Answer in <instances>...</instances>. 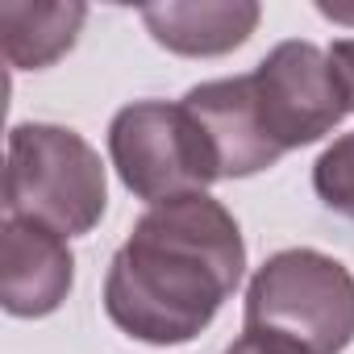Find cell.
<instances>
[{
    "label": "cell",
    "mask_w": 354,
    "mask_h": 354,
    "mask_svg": "<svg viewBox=\"0 0 354 354\" xmlns=\"http://www.w3.org/2000/svg\"><path fill=\"white\" fill-rule=\"evenodd\" d=\"M246 271L234 213L209 192L150 205L104 279L109 321L146 346H184L213 325Z\"/></svg>",
    "instance_id": "1"
},
{
    "label": "cell",
    "mask_w": 354,
    "mask_h": 354,
    "mask_svg": "<svg viewBox=\"0 0 354 354\" xmlns=\"http://www.w3.org/2000/svg\"><path fill=\"white\" fill-rule=\"evenodd\" d=\"M109 205L100 154L67 125L21 121L9 129L5 213L38 221L63 238L88 234Z\"/></svg>",
    "instance_id": "2"
},
{
    "label": "cell",
    "mask_w": 354,
    "mask_h": 354,
    "mask_svg": "<svg viewBox=\"0 0 354 354\" xmlns=\"http://www.w3.org/2000/svg\"><path fill=\"white\" fill-rule=\"evenodd\" d=\"M246 325L283 333L308 354H342L354 342V275L321 250H279L246 288Z\"/></svg>",
    "instance_id": "3"
},
{
    "label": "cell",
    "mask_w": 354,
    "mask_h": 354,
    "mask_svg": "<svg viewBox=\"0 0 354 354\" xmlns=\"http://www.w3.org/2000/svg\"><path fill=\"white\" fill-rule=\"evenodd\" d=\"M109 154L121 184L146 205L196 196L221 180L213 146L184 100L125 104L109 125Z\"/></svg>",
    "instance_id": "4"
},
{
    "label": "cell",
    "mask_w": 354,
    "mask_h": 354,
    "mask_svg": "<svg viewBox=\"0 0 354 354\" xmlns=\"http://www.w3.org/2000/svg\"><path fill=\"white\" fill-rule=\"evenodd\" d=\"M250 92L263 133L283 154L321 142L350 113L329 55L313 42H279L250 71Z\"/></svg>",
    "instance_id": "5"
},
{
    "label": "cell",
    "mask_w": 354,
    "mask_h": 354,
    "mask_svg": "<svg viewBox=\"0 0 354 354\" xmlns=\"http://www.w3.org/2000/svg\"><path fill=\"white\" fill-rule=\"evenodd\" d=\"M75 283V259L67 238L26 221L5 217L0 230V304L9 317H50Z\"/></svg>",
    "instance_id": "6"
},
{
    "label": "cell",
    "mask_w": 354,
    "mask_h": 354,
    "mask_svg": "<svg viewBox=\"0 0 354 354\" xmlns=\"http://www.w3.org/2000/svg\"><path fill=\"white\" fill-rule=\"evenodd\" d=\"M184 109L201 121V129L213 146L221 180H246V175H259V171H267L283 158V150L259 125L250 75L196 84L184 96Z\"/></svg>",
    "instance_id": "7"
},
{
    "label": "cell",
    "mask_w": 354,
    "mask_h": 354,
    "mask_svg": "<svg viewBox=\"0 0 354 354\" xmlns=\"http://www.w3.org/2000/svg\"><path fill=\"white\" fill-rule=\"evenodd\" d=\"M263 9L254 0H167V5H146L142 21L158 46L171 55H188V59H213L238 50Z\"/></svg>",
    "instance_id": "8"
},
{
    "label": "cell",
    "mask_w": 354,
    "mask_h": 354,
    "mask_svg": "<svg viewBox=\"0 0 354 354\" xmlns=\"http://www.w3.org/2000/svg\"><path fill=\"white\" fill-rule=\"evenodd\" d=\"M88 21V5H30V0H5L0 5V34H5V59L17 71H42L59 63Z\"/></svg>",
    "instance_id": "9"
},
{
    "label": "cell",
    "mask_w": 354,
    "mask_h": 354,
    "mask_svg": "<svg viewBox=\"0 0 354 354\" xmlns=\"http://www.w3.org/2000/svg\"><path fill=\"white\" fill-rule=\"evenodd\" d=\"M313 188L333 213L354 221V133H342L333 146H325L313 167Z\"/></svg>",
    "instance_id": "10"
},
{
    "label": "cell",
    "mask_w": 354,
    "mask_h": 354,
    "mask_svg": "<svg viewBox=\"0 0 354 354\" xmlns=\"http://www.w3.org/2000/svg\"><path fill=\"white\" fill-rule=\"evenodd\" d=\"M225 354H308V350H304L300 342L283 337V333H271V329H254V325H246L242 337H238Z\"/></svg>",
    "instance_id": "11"
},
{
    "label": "cell",
    "mask_w": 354,
    "mask_h": 354,
    "mask_svg": "<svg viewBox=\"0 0 354 354\" xmlns=\"http://www.w3.org/2000/svg\"><path fill=\"white\" fill-rule=\"evenodd\" d=\"M329 63H333V75L342 84V96H346V109L354 113V38H342L329 46Z\"/></svg>",
    "instance_id": "12"
},
{
    "label": "cell",
    "mask_w": 354,
    "mask_h": 354,
    "mask_svg": "<svg viewBox=\"0 0 354 354\" xmlns=\"http://www.w3.org/2000/svg\"><path fill=\"white\" fill-rule=\"evenodd\" d=\"M317 13L329 17V21H346V26H354V9H342V5H317Z\"/></svg>",
    "instance_id": "13"
}]
</instances>
